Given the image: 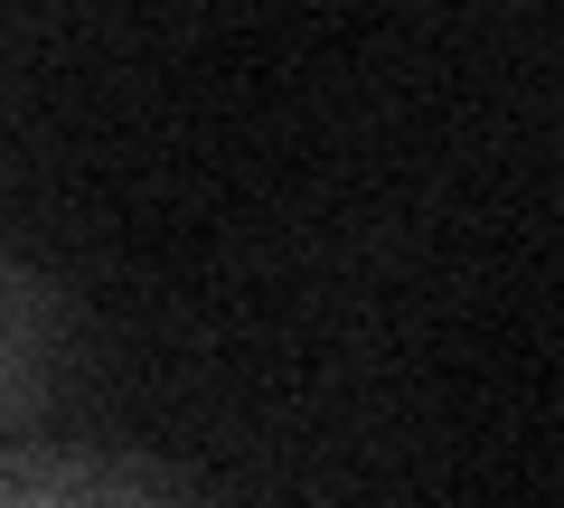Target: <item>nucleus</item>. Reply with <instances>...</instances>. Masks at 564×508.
Listing matches in <instances>:
<instances>
[{"label":"nucleus","instance_id":"obj_1","mask_svg":"<svg viewBox=\"0 0 564 508\" xmlns=\"http://www.w3.org/2000/svg\"><path fill=\"white\" fill-rule=\"evenodd\" d=\"M0 508H207L170 462L104 443H29L0 452Z\"/></svg>","mask_w":564,"mask_h":508},{"label":"nucleus","instance_id":"obj_2","mask_svg":"<svg viewBox=\"0 0 564 508\" xmlns=\"http://www.w3.org/2000/svg\"><path fill=\"white\" fill-rule=\"evenodd\" d=\"M57 367H66V302L20 245H0V433L39 414Z\"/></svg>","mask_w":564,"mask_h":508}]
</instances>
